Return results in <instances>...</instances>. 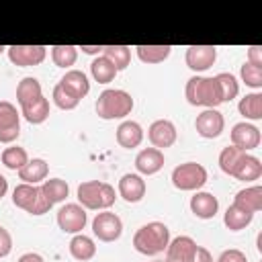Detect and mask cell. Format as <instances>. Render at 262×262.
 Here are the masks:
<instances>
[{
  "instance_id": "cell-32",
  "label": "cell",
  "mask_w": 262,
  "mask_h": 262,
  "mask_svg": "<svg viewBox=\"0 0 262 262\" xmlns=\"http://www.w3.org/2000/svg\"><path fill=\"white\" fill-rule=\"evenodd\" d=\"M102 55L106 59H111V63L117 68V72L125 70L131 63V47H127V45H104Z\"/></svg>"
},
{
  "instance_id": "cell-21",
  "label": "cell",
  "mask_w": 262,
  "mask_h": 262,
  "mask_svg": "<svg viewBox=\"0 0 262 262\" xmlns=\"http://www.w3.org/2000/svg\"><path fill=\"white\" fill-rule=\"evenodd\" d=\"M47 174H49V164L43 158H33L18 170V178L25 184H39L47 178Z\"/></svg>"
},
{
  "instance_id": "cell-26",
  "label": "cell",
  "mask_w": 262,
  "mask_h": 262,
  "mask_svg": "<svg viewBox=\"0 0 262 262\" xmlns=\"http://www.w3.org/2000/svg\"><path fill=\"white\" fill-rule=\"evenodd\" d=\"M20 113L31 125H39V123L47 121V117H49V100L45 96H39L37 100L29 102V104H23Z\"/></svg>"
},
{
  "instance_id": "cell-9",
  "label": "cell",
  "mask_w": 262,
  "mask_h": 262,
  "mask_svg": "<svg viewBox=\"0 0 262 262\" xmlns=\"http://www.w3.org/2000/svg\"><path fill=\"white\" fill-rule=\"evenodd\" d=\"M86 221H88L86 209L78 203H66L57 211V225L66 233H80L86 227Z\"/></svg>"
},
{
  "instance_id": "cell-5",
  "label": "cell",
  "mask_w": 262,
  "mask_h": 262,
  "mask_svg": "<svg viewBox=\"0 0 262 262\" xmlns=\"http://www.w3.org/2000/svg\"><path fill=\"white\" fill-rule=\"evenodd\" d=\"M12 203L18 209H23V211H27L31 215H43V213H47L53 207L47 201V196L43 194L41 186H37V184H25V182H20V184L14 186V190H12Z\"/></svg>"
},
{
  "instance_id": "cell-10",
  "label": "cell",
  "mask_w": 262,
  "mask_h": 262,
  "mask_svg": "<svg viewBox=\"0 0 262 262\" xmlns=\"http://www.w3.org/2000/svg\"><path fill=\"white\" fill-rule=\"evenodd\" d=\"M6 53L14 66L31 68V66H39L45 59L47 47L45 45H10L6 47Z\"/></svg>"
},
{
  "instance_id": "cell-22",
  "label": "cell",
  "mask_w": 262,
  "mask_h": 262,
  "mask_svg": "<svg viewBox=\"0 0 262 262\" xmlns=\"http://www.w3.org/2000/svg\"><path fill=\"white\" fill-rule=\"evenodd\" d=\"M59 84H61L63 88H68V90H70L74 96H78L80 100L90 92V82H88L86 74L80 72V70H68V72L63 74V78L59 80Z\"/></svg>"
},
{
  "instance_id": "cell-47",
  "label": "cell",
  "mask_w": 262,
  "mask_h": 262,
  "mask_svg": "<svg viewBox=\"0 0 262 262\" xmlns=\"http://www.w3.org/2000/svg\"><path fill=\"white\" fill-rule=\"evenodd\" d=\"M151 262H162V260H151Z\"/></svg>"
},
{
  "instance_id": "cell-17",
  "label": "cell",
  "mask_w": 262,
  "mask_h": 262,
  "mask_svg": "<svg viewBox=\"0 0 262 262\" xmlns=\"http://www.w3.org/2000/svg\"><path fill=\"white\" fill-rule=\"evenodd\" d=\"M135 168L139 174H145V176L160 172L164 168V151L156 147H143L135 156Z\"/></svg>"
},
{
  "instance_id": "cell-45",
  "label": "cell",
  "mask_w": 262,
  "mask_h": 262,
  "mask_svg": "<svg viewBox=\"0 0 262 262\" xmlns=\"http://www.w3.org/2000/svg\"><path fill=\"white\" fill-rule=\"evenodd\" d=\"M6 190H8V180H6V178L0 174V199L6 194Z\"/></svg>"
},
{
  "instance_id": "cell-15",
  "label": "cell",
  "mask_w": 262,
  "mask_h": 262,
  "mask_svg": "<svg viewBox=\"0 0 262 262\" xmlns=\"http://www.w3.org/2000/svg\"><path fill=\"white\" fill-rule=\"evenodd\" d=\"M194 254H196V242L190 235H178L170 239L164 262H194Z\"/></svg>"
},
{
  "instance_id": "cell-1",
  "label": "cell",
  "mask_w": 262,
  "mask_h": 262,
  "mask_svg": "<svg viewBox=\"0 0 262 262\" xmlns=\"http://www.w3.org/2000/svg\"><path fill=\"white\" fill-rule=\"evenodd\" d=\"M184 96H186L188 104L205 106V108H217L223 102L221 88H219L215 76H199V74H194L186 82Z\"/></svg>"
},
{
  "instance_id": "cell-33",
  "label": "cell",
  "mask_w": 262,
  "mask_h": 262,
  "mask_svg": "<svg viewBox=\"0 0 262 262\" xmlns=\"http://www.w3.org/2000/svg\"><path fill=\"white\" fill-rule=\"evenodd\" d=\"M244 156H246V151L237 149L235 145H227V147H223L221 154H219V168H221L225 174L233 176V172H235L237 166L242 164Z\"/></svg>"
},
{
  "instance_id": "cell-34",
  "label": "cell",
  "mask_w": 262,
  "mask_h": 262,
  "mask_svg": "<svg viewBox=\"0 0 262 262\" xmlns=\"http://www.w3.org/2000/svg\"><path fill=\"white\" fill-rule=\"evenodd\" d=\"M51 59L57 68L68 70L78 59V47H74V45H53L51 47Z\"/></svg>"
},
{
  "instance_id": "cell-12",
  "label": "cell",
  "mask_w": 262,
  "mask_h": 262,
  "mask_svg": "<svg viewBox=\"0 0 262 262\" xmlns=\"http://www.w3.org/2000/svg\"><path fill=\"white\" fill-rule=\"evenodd\" d=\"M231 145H235L237 149L242 151H250V149H256L260 145V129L248 121H242V123H235L231 127Z\"/></svg>"
},
{
  "instance_id": "cell-43",
  "label": "cell",
  "mask_w": 262,
  "mask_h": 262,
  "mask_svg": "<svg viewBox=\"0 0 262 262\" xmlns=\"http://www.w3.org/2000/svg\"><path fill=\"white\" fill-rule=\"evenodd\" d=\"M16 262H45V260H43V256L37 254V252H27V254H23Z\"/></svg>"
},
{
  "instance_id": "cell-46",
  "label": "cell",
  "mask_w": 262,
  "mask_h": 262,
  "mask_svg": "<svg viewBox=\"0 0 262 262\" xmlns=\"http://www.w3.org/2000/svg\"><path fill=\"white\" fill-rule=\"evenodd\" d=\"M4 49H6V47H4V45H0V53H2V51H4Z\"/></svg>"
},
{
  "instance_id": "cell-40",
  "label": "cell",
  "mask_w": 262,
  "mask_h": 262,
  "mask_svg": "<svg viewBox=\"0 0 262 262\" xmlns=\"http://www.w3.org/2000/svg\"><path fill=\"white\" fill-rule=\"evenodd\" d=\"M10 250H12V235H10V231L6 227L0 225V258L8 256Z\"/></svg>"
},
{
  "instance_id": "cell-27",
  "label": "cell",
  "mask_w": 262,
  "mask_h": 262,
  "mask_svg": "<svg viewBox=\"0 0 262 262\" xmlns=\"http://www.w3.org/2000/svg\"><path fill=\"white\" fill-rule=\"evenodd\" d=\"M90 74L98 84H108L115 80V76L119 74L117 68L111 63V59H106L104 55H96L90 63Z\"/></svg>"
},
{
  "instance_id": "cell-20",
  "label": "cell",
  "mask_w": 262,
  "mask_h": 262,
  "mask_svg": "<svg viewBox=\"0 0 262 262\" xmlns=\"http://www.w3.org/2000/svg\"><path fill=\"white\" fill-rule=\"evenodd\" d=\"M143 141V129L137 121H123L117 127V143L125 149H133Z\"/></svg>"
},
{
  "instance_id": "cell-42",
  "label": "cell",
  "mask_w": 262,
  "mask_h": 262,
  "mask_svg": "<svg viewBox=\"0 0 262 262\" xmlns=\"http://www.w3.org/2000/svg\"><path fill=\"white\" fill-rule=\"evenodd\" d=\"M194 262H213V256L207 248L196 246V254H194Z\"/></svg>"
},
{
  "instance_id": "cell-25",
  "label": "cell",
  "mask_w": 262,
  "mask_h": 262,
  "mask_svg": "<svg viewBox=\"0 0 262 262\" xmlns=\"http://www.w3.org/2000/svg\"><path fill=\"white\" fill-rule=\"evenodd\" d=\"M39 96H43L41 92V82L33 76H27L23 78L18 84H16V102L23 106V104H29L33 100H37Z\"/></svg>"
},
{
  "instance_id": "cell-7",
  "label": "cell",
  "mask_w": 262,
  "mask_h": 262,
  "mask_svg": "<svg viewBox=\"0 0 262 262\" xmlns=\"http://www.w3.org/2000/svg\"><path fill=\"white\" fill-rule=\"evenodd\" d=\"M92 233L100 242H115L123 233V221L119 215H115L111 211L96 213V217L92 219Z\"/></svg>"
},
{
  "instance_id": "cell-37",
  "label": "cell",
  "mask_w": 262,
  "mask_h": 262,
  "mask_svg": "<svg viewBox=\"0 0 262 262\" xmlns=\"http://www.w3.org/2000/svg\"><path fill=\"white\" fill-rule=\"evenodd\" d=\"M51 98H53L55 106H57V108H61V111H72V108H76V106L80 104V98H78V96H74L68 88H63L59 82L55 84Z\"/></svg>"
},
{
  "instance_id": "cell-2",
  "label": "cell",
  "mask_w": 262,
  "mask_h": 262,
  "mask_svg": "<svg viewBox=\"0 0 262 262\" xmlns=\"http://www.w3.org/2000/svg\"><path fill=\"white\" fill-rule=\"evenodd\" d=\"M170 244V229L162 221H149L141 225L133 235V248L143 256H156L166 252Z\"/></svg>"
},
{
  "instance_id": "cell-30",
  "label": "cell",
  "mask_w": 262,
  "mask_h": 262,
  "mask_svg": "<svg viewBox=\"0 0 262 262\" xmlns=\"http://www.w3.org/2000/svg\"><path fill=\"white\" fill-rule=\"evenodd\" d=\"M135 51L143 63H162L172 53V47L170 45H137Z\"/></svg>"
},
{
  "instance_id": "cell-13",
  "label": "cell",
  "mask_w": 262,
  "mask_h": 262,
  "mask_svg": "<svg viewBox=\"0 0 262 262\" xmlns=\"http://www.w3.org/2000/svg\"><path fill=\"white\" fill-rule=\"evenodd\" d=\"M215 59H217V47H213V45H190V47H186L184 61L194 74L209 70L215 63Z\"/></svg>"
},
{
  "instance_id": "cell-23",
  "label": "cell",
  "mask_w": 262,
  "mask_h": 262,
  "mask_svg": "<svg viewBox=\"0 0 262 262\" xmlns=\"http://www.w3.org/2000/svg\"><path fill=\"white\" fill-rule=\"evenodd\" d=\"M237 111L246 121H260L262 119V94L250 92L237 102Z\"/></svg>"
},
{
  "instance_id": "cell-19",
  "label": "cell",
  "mask_w": 262,
  "mask_h": 262,
  "mask_svg": "<svg viewBox=\"0 0 262 262\" xmlns=\"http://www.w3.org/2000/svg\"><path fill=\"white\" fill-rule=\"evenodd\" d=\"M231 205H235V207H239L248 213H258L262 209V186L252 184V186H246V188L237 190Z\"/></svg>"
},
{
  "instance_id": "cell-28",
  "label": "cell",
  "mask_w": 262,
  "mask_h": 262,
  "mask_svg": "<svg viewBox=\"0 0 262 262\" xmlns=\"http://www.w3.org/2000/svg\"><path fill=\"white\" fill-rule=\"evenodd\" d=\"M262 176V164L256 156H250L246 154L242 164L237 166V170L233 172V178L237 180H244V182H252V180H258Z\"/></svg>"
},
{
  "instance_id": "cell-3",
  "label": "cell",
  "mask_w": 262,
  "mask_h": 262,
  "mask_svg": "<svg viewBox=\"0 0 262 262\" xmlns=\"http://www.w3.org/2000/svg\"><path fill=\"white\" fill-rule=\"evenodd\" d=\"M133 96L121 88H106L96 98V115L104 121L125 119L133 111Z\"/></svg>"
},
{
  "instance_id": "cell-8",
  "label": "cell",
  "mask_w": 262,
  "mask_h": 262,
  "mask_svg": "<svg viewBox=\"0 0 262 262\" xmlns=\"http://www.w3.org/2000/svg\"><path fill=\"white\" fill-rule=\"evenodd\" d=\"M20 135V113L8 100H0V141L12 143Z\"/></svg>"
},
{
  "instance_id": "cell-36",
  "label": "cell",
  "mask_w": 262,
  "mask_h": 262,
  "mask_svg": "<svg viewBox=\"0 0 262 262\" xmlns=\"http://www.w3.org/2000/svg\"><path fill=\"white\" fill-rule=\"evenodd\" d=\"M215 80H217V84H219V88H221L223 102H229V100H233V98L239 94V84H237V80H235L233 74L221 72V74L215 76Z\"/></svg>"
},
{
  "instance_id": "cell-16",
  "label": "cell",
  "mask_w": 262,
  "mask_h": 262,
  "mask_svg": "<svg viewBox=\"0 0 262 262\" xmlns=\"http://www.w3.org/2000/svg\"><path fill=\"white\" fill-rule=\"evenodd\" d=\"M190 211L194 217L199 219H213L219 211V201L213 192H205V190H196L190 196Z\"/></svg>"
},
{
  "instance_id": "cell-39",
  "label": "cell",
  "mask_w": 262,
  "mask_h": 262,
  "mask_svg": "<svg viewBox=\"0 0 262 262\" xmlns=\"http://www.w3.org/2000/svg\"><path fill=\"white\" fill-rule=\"evenodd\" d=\"M217 262H248L246 254L242 250H235V248H229V250H223L221 256L217 258Z\"/></svg>"
},
{
  "instance_id": "cell-24",
  "label": "cell",
  "mask_w": 262,
  "mask_h": 262,
  "mask_svg": "<svg viewBox=\"0 0 262 262\" xmlns=\"http://www.w3.org/2000/svg\"><path fill=\"white\" fill-rule=\"evenodd\" d=\"M70 254L80 262L92 260L96 254V244L92 242V237H88L84 233H76L70 242Z\"/></svg>"
},
{
  "instance_id": "cell-38",
  "label": "cell",
  "mask_w": 262,
  "mask_h": 262,
  "mask_svg": "<svg viewBox=\"0 0 262 262\" xmlns=\"http://www.w3.org/2000/svg\"><path fill=\"white\" fill-rule=\"evenodd\" d=\"M239 76H242V82H244L246 86L256 88V90L262 88V68L244 61L242 68H239Z\"/></svg>"
},
{
  "instance_id": "cell-41",
  "label": "cell",
  "mask_w": 262,
  "mask_h": 262,
  "mask_svg": "<svg viewBox=\"0 0 262 262\" xmlns=\"http://www.w3.org/2000/svg\"><path fill=\"white\" fill-rule=\"evenodd\" d=\"M248 63L262 68V47L254 45V47H250V49H248Z\"/></svg>"
},
{
  "instance_id": "cell-14",
  "label": "cell",
  "mask_w": 262,
  "mask_h": 262,
  "mask_svg": "<svg viewBox=\"0 0 262 262\" xmlns=\"http://www.w3.org/2000/svg\"><path fill=\"white\" fill-rule=\"evenodd\" d=\"M176 137H178L176 127L168 119H158L147 129V139L151 141V145L156 149H166V147L174 145L176 143Z\"/></svg>"
},
{
  "instance_id": "cell-4",
  "label": "cell",
  "mask_w": 262,
  "mask_h": 262,
  "mask_svg": "<svg viewBox=\"0 0 262 262\" xmlns=\"http://www.w3.org/2000/svg\"><path fill=\"white\" fill-rule=\"evenodd\" d=\"M117 201V192L108 182L100 180H86L78 186V205L90 211L108 209Z\"/></svg>"
},
{
  "instance_id": "cell-11",
  "label": "cell",
  "mask_w": 262,
  "mask_h": 262,
  "mask_svg": "<svg viewBox=\"0 0 262 262\" xmlns=\"http://www.w3.org/2000/svg\"><path fill=\"white\" fill-rule=\"evenodd\" d=\"M223 127H225V119H223V115L217 108H205L194 119V129L205 139L219 137L223 133Z\"/></svg>"
},
{
  "instance_id": "cell-35",
  "label": "cell",
  "mask_w": 262,
  "mask_h": 262,
  "mask_svg": "<svg viewBox=\"0 0 262 262\" xmlns=\"http://www.w3.org/2000/svg\"><path fill=\"white\" fill-rule=\"evenodd\" d=\"M29 162V154L25 147H18V145H10L2 151V164L8 168V170H14L18 172L25 164Z\"/></svg>"
},
{
  "instance_id": "cell-6",
  "label": "cell",
  "mask_w": 262,
  "mask_h": 262,
  "mask_svg": "<svg viewBox=\"0 0 262 262\" xmlns=\"http://www.w3.org/2000/svg\"><path fill=\"white\" fill-rule=\"evenodd\" d=\"M170 180L178 190H199L207 182V170L203 164L184 162L172 170Z\"/></svg>"
},
{
  "instance_id": "cell-29",
  "label": "cell",
  "mask_w": 262,
  "mask_h": 262,
  "mask_svg": "<svg viewBox=\"0 0 262 262\" xmlns=\"http://www.w3.org/2000/svg\"><path fill=\"white\" fill-rule=\"evenodd\" d=\"M252 219H254V213H248V211H244L235 205H229L227 211L223 213V223L231 231H239V229L248 227L252 223Z\"/></svg>"
},
{
  "instance_id": "cell-18",
  "label": "cell",
  "mask_w": 262,
  "mask_h": 262,
  "mask_svg": "<svg viewBox=\"0 0 262 262\" xmlns=\"http://www.w3.org/2000/svg\"><path fill=\"white\" fill-rule=\"evenodd\" d=\"M119 196L127 203H139L145 196V180L139 174H123L119 180Z\"/></svg>"
},
{
  "instance_id": "cell-44",
  "label": "cell",
  "mask_w": 262,
  "mask_h": 262,
  "mask_svg": "<svg viewBox=\"0 0 262 262\" xmlns=\"http://www.w3.org/2000/svg\"><path fill=\"white\" fill-rule=\"evenodd\" d=\"M102 47L104 45H82L78 49H82V53H88V55H98L102 51Z\"/></svg>"
},
{
  "instance_id": "cell-31",
  "label": "cell",
  "mask_w": 262,
  "mask_h": 262,
  "mask_svg": "<svg viewBox=\"0 0 262 262\" xmlns=\"http://www.w3.org/2000/svg\"><path fill=\"white\" fill-rule=\"evenodd\" d=\"M41 190H43V194L47 196V201H49L51 205H55V203H63L66 196L70 194V186H68V182L61 180V178H49V180H43Z\"/></svg>"
}]
</instances>
